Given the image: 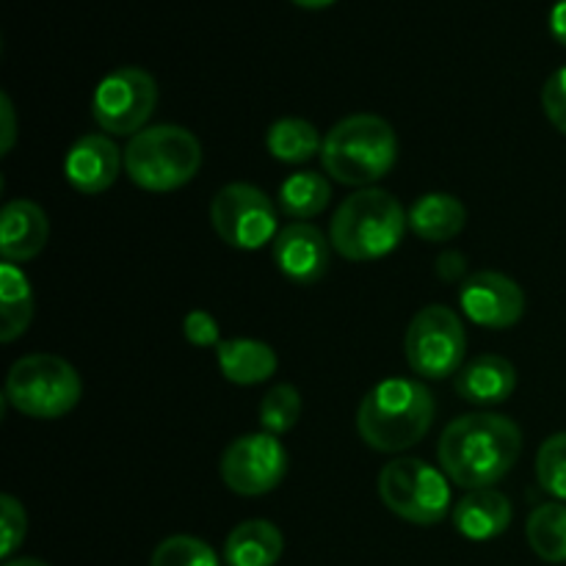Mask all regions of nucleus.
Returning <instances> with one entry per match:
<instances>
[{"instance_id": "obj_34", "label": "nucleus", "mask_w": 566, "mask_h": 566, "mask_svg": "<svg viewBox=\"0 0 566 566\" xmlns=\"http://www.w3.org/2000/svg\"><path fill=\"white\" fill-rule=\"evenodd\" d=\"M291 3H296L298 9L321 11V9H329V6H332V3H337V0H291Z\"/></svg>"}, {"instance_id": "obj_3", "label": "nucleus", "mask_w": 566, "mask_h": 566, "mask_svg": "<svg viewBox=\"0 0 566 566\" xmlns=\"http://www.w3.org/2000/svg\"><path fill=\"white\" fill-rule=\"evenodd\" d=\"M409 227L401 202L385 188H359L340 202L332 219L329 241L340 258L370 263L396 252Z\"/></svg>"}, {"instance_id": "obj_17", "label": "nucleus", "mask_w": 566, "mask_h": 566, "mask_svg": "<svg viewBox=\"0 0 566 566\" xmlns=\"http://www.w3.org/2000/svg\"><path fill=\"white\" fill-rule=\"evenodd\" d=\"M453 525L470 542L497 539L512 525V501L495 486L490 490H470L453 506Z\"/></svg>"}, {"instance_id": "obj_8", "label": "nucleus", "mask_w": 566, "mask_h": 566, "mask_svg": "<svg viewBox=\"0 0 566 566\" xmlns=\"http://www.w3.org/2000/svg\"><path fill=\"white\" fill-rule=\"evenodd\" d=\"M403 352H407L409 368L420 379L457 376L464 365V352H468L462 318L451 307L429 304L409 324Z\"/></svg>"}, {"instance_id": "obj_11", "label": "nucleus", "mask_w": 566, "mask_h": 566, "mask_svg": "<svg viewBox=\"0 0 566 566\" xmlns=\"http://www.w3.org/2000/svg\"><path fill=\"white\" fill-rule=\"evenodd\" d=\"M287 464L291 459H287L280 437L258 431V434L238 437L224 448L219 473L235 495L260 497L282 484V479L287 475Z\"/></svg>"}, {"instance_id": "obj_7", "label": "nucleus", "mask_w": 566, "mask_h": 566, "mask_svg": "<svg viewBox=\"0 0 566 566\" xmlns=\"http://www.w3.org/2000/svg\"><path fill=\"white\" fill-rule=\"evenodd\" d=\"M448 481H451L448 475H442L423 459H396L381 468L379 495L396 517L429 528V525L442 523L451 512Z\"/></svg>"}, {"instance_id": "obj_30", "label": "nucleus", "mask_w": 566, "mask_h": 566, "mask_svg": "<svg viewBox=\"0 0 566 566\" xmlns=\"http://www.w3.org/2000/svg\"><path fill=\"white\" fill-rule=\"evenodd\" d=\"M182 332H186V340L191 346L199 348H216L221 343L219 321L213 318L205 310H193V313L186 315V324H182Z\"/></svg>"}, {"instance_id": "obj_5", "label": "nucleus", "mask_w": 566, "mask_h": 566, "mask_svg": "<svg viewBox=\"0 0 566 566\" xmlns=\"http://www.w3.org/2000/svg\"><path fill=\"white\" fill-rule=\"evenodd\" d=\"M202 166V144L180 125L144 127L127 142L125 171L149 193H169L188 186Z\"/></svg>"}, {"instance_id": "obj_9", "label": "nucleus", "mask_w": 566, "mask_h": 566, "mask_svg": "<svg viewBox=\"0 0 566 566\" xmlns=\"http://www.w3.org/2000/svg\"><path fill=\"white\" fill-rule=\"evenodd\" d=\"M158 105V83L142 66H122L94 88L92 116L108 136H136Z\"/></svg>"}, {"instance_id": "obj_1", "label": "nucleus", "mask_w": 566, "mask_h": 566, "mask_svg": "<svg viewBox=\"0 0 566 566\" xmlns=\"http://www.w3.org/2000/svg\"><path fill=\"white\" fill-rule=\"evenodd\" d=\"M523 453V431L503 415L473 412L451 420L437 446L442 473L462 490H490Z\"/></svg>"}, {"instance_id": "obj_4", "label": "nucleus", "mask_w": 566, "mask_h": 566, "mask_svg": "<svg viewBox=\"0 0 566 566\" xmlns=\"http://www.w3.org/2000/svg\"><path fill=\"white\" fill-rule=\"evenodd\" d=\"M326 175L343 186L370 188L387 177L398 160V136L392 125L374 114H354L337 122L321 147Z\"/></svg>"}, {"instance_id": "obj_16", "label": "nucleus", "mask_w": 566, "mask_h": 566, "mask_svg": "<svg viewBox=\"0 0 566 566\" xmlns=\"http://www.w3.org/2000/svg\"><path fill=\"white\" fill-rule=\"evenodd\" d=\"M453 387L464 401L492 407V403H503L512 398L514 387H517V370L506 357L481 354V357L462 365V370L453 379Z\"/></svg>"}, {"instance_id": "obj_29", "label": "nucleus", "mask_w": 566, "mask_h": 566, "mask_svg": "<svg viewBox=\"0 0 566 566\" xmlns=\"http://www.w3.org/2000/svg\"><path fill=\"white\" fill-rule=\"evenodd\" d=\"M542 108L551 125L566 136V66L553 72L542 88Z\"/></svg>"}, {"instance_id": "obj_31", "label": "nucleus", "mask_w": 566, "mask_h": 566, "mask_svg": "<svg viewBox=\"0 0 566 566\" xmlns=\"http://www.w3.org/2000/svg\"><path fill=\"white\" fill-rule=\"evenodd\" d=\"M464 271H468V258H464L462 252L448 249V252H442L440 258H437V276H440V280L462 282Z\"/></svg>"}, {"instance_id": "obj_18", "label": "nucleus", "mask_w": 566, "mask_h": 566, "mask_svg": "<svg viewBox=\"0 0 566 566\" xmlns=\"http://www.w3.org/2000/svg\"><path fill=\"white\" fill-rule=\"evenodd\" d=\"M221 376L232 385L252 387L263 385L265 379L276 374V354L269 343L252 340V337H232L216 346Z\"/></svg>"}, {"instance_id": "obj_13", "label": "nucleus", "mask_w": 566, "mask_h": 566, "mask_svg": "<svg viewBox=\"0 0 566 566\" xmlns=\"http://www.w3.org/2000/svg\"><path fill=\"white\" fill-rule=\"evenodd\" d=\"M274 263L293 285H315L329 271V238L310 221H293L274 238Z\"/></svg>"}, {"instance_id": "obj_32", "label": "nucleus", "mask_w": 566, "mask_h": 566, "mask_svg": "<svg viewBox=\"0 0 566 566\" xmlns=\"http://www.w3.org/2000/svg\"><path fill=\"white\" fill-rule=\"evenodd\" d=\"M0 119H3V144H0V149H3V155H9L11 147H14V138H17L14 105H11L9 94H0Z\"/></svg>"}, {"instance_id": "obj_12", "label": "nucleus", "mask_w": 566, "mask_h": 566, "mask_svg": "<svg viewBox=\"0 0 566 566\" xmlns=\"http://www.w3.org/2000/svg\"><path fill=\"white\" fill-rule=\"evenodd\" d=\"M459 307L475 326L509 329L525 315V293L501 271H479L459 287Z\"/></svg>"}, {"instance_id": "obj_22", "label": "nucleus", "mask_w": 566, "mask_h": 566, "mask_svg": "<svg viewBox=\"0 0 566 566\" xmlns=\"http://www.w3.org/2000/svg\"><path fill=\"white\" fill-rule=\"evenodd\" d=\"M265 147L282 164H307L310 158L321 155L318 130L313 122L298 119V116H285V119L274 122L265 133Z\"/></svg>"}, {"instance_id": "obj_10", "label": "nucleus", "mask_w": 566, "mask_h": 566, "mask_svg": "<svg viewBox=\"0 0 566 566\" xmlns=\"http://www.w3.org/2000/svg\"><path fill=\"white\" fill-rule=\"evenodd\" d=\"M210 221L216 235L241 252H258L280 235L274 202L249 182H230L221 188L210 205Z\"/></svg>"}, {"instance_id": "obj_20", "label": "nucleus", "mask_w": 566, "mask_h": 566, "mask_svg": "<svg viewBox=\"0 0 566 566\" xmlns=\"http://www.w3.org/2000/svg\"><path fill=\"white\" fill-rule=\"evenodd\" d=\"M407 216L409 230L429 243L453 241L468 227V208L453 193H426Z\"/></svg>"}, {"instance_id": "obj_2", "label": "nucleus", "mask_w": 566, "mask_h": 566, "mask_svg": "<svg viewBox=\"0 0 566 566\" xmlns=\"http://www.w3.org/2000/svg\"><path fill=\"white\" fill-rule=\"evenodd\" d=\"M434 423V396L418 379H385L365 392L357 431L379 453H401L418 446Z\"/></svg>"}, {"instance_id": "obj_21", "label": "nucleus", "mask_w": 566, "mask_h": 566, "mask_svg": "<svg viewBox=\"0 0 566 566\" xmlns=\"http://www.w3.org/2000/svg\"><path fill=\"white\" fill-rule=\"evenodd\" d=\"M33 321L31 282L17 263L0 265V340L14 343Z\"/></svg>"}, {"instance_id": "obj_15", "label": "nucleus", "mask_w": 566, "mask_h": 566, "mask_svg": "<svg viewBox=\"0 0 566 566\" xmlns=\"http://www.w3.org/2000/svg\"><path fill=\"white\" fill-rule=\"evenodd\" d=\"M48 213L31 199H14L0 213V254L6 263H28L48 247Z\"/></svg>"}, {"instance_id": "obj_35", "label": "nucleus", "mask_w": 566, "mask_h": 566, "mask_svg": "<svg viewBox=\"0 0 566 566\" xmlns=\"http://www.w3.org/2000/svg\"><path fill=\"white\" fill-rule=\"evenodd\" d=\"M6 566H50V564L39 562V558H17V562H6Z\"/></svg>"}, {"instance_id": "obj_14", "label": "nucleus", "mask_w": 566, "mask_h": 566, "mask_svg": "<svg viewBox=\"0 0 566 566\" xmlns=\"http://www.w3.org/2000/svg\"><path fill=\"white\" fill-rule=\"evenodd\" d=\"M122 166H125V153H119L114 138L105 133H88L77 138L66 153L64 177L77 193L94 197L114 186Z\"/></svg>"}, {"instance_id": "obj_6", "label": "nucleus", "mask_w": 566, "mask_h": 566, "mask_svg": "<svg viewBox=\"0 0 566 566\" xmlns=\"http://www.w3.org/2000/svg\"><path fill=\"white\" fill-rule=\"evenodd\" d=\"M81 376L55 354H28L6 376V401L33 420H59L81 401Z\"/></svg>"}, {"instance_id": "obj_33", "label": "nucleus", "mask_w": 566, "mask_h": 566, "mask_svg": "<svg viewBox=\"0 0 566 566\" xmlns=\"http://www.w3.org/2000/svg\"><path fill=\"white\" fill-rule=\"evenodd\" d=\"M551 33L558 44L566 48V0H558L551 11Z\"/></svg>"}, {"instance_id": "obj_27", "label": "nucleus", "mask_w": 566, "mask_h": 566, "mask_svg": "<svg viewBox=\"0 0 566 566\" xmlns=\"http://www.w3.org/2000/svg\"><path fill=\"white\" fill-rule=\"evenodd\" d=\"M536 479L547 495L566 501V431L542 442L536 453Z\"/></svg>"}, {"instance_id": "obj_26", "label": "nucleus", "mask_w": 566, "mask_h": 566, "mask_svg": "<svg viewBox=\"0 0 566 566\" xmlns=\"http://www.w3.org/2000/svg\"><path fill=\"white\" fill-rule=\"evenodd\" d=\"M149 566H221L208 542L197 536H169L155 547Z\"/></svg>"}, {"instance_id": "obj_28", "label": "nucleus", "mask_w": 566, "mask_h": 566, "mask_svg": "<svg viewBox=\"0 0 566 566\" xmlns=\"http://www.w3.org/2000/svg\"><path fill=\"white\" fill-rule=\"evenodd\" d=\"M25 531H28V517L25 509L17 497L3 495L0 497V558H11L14 556L17 547L25 542Z\"/></svg>"}, {"instance_id": "obj_24", "label": "nucleus", "mask_w": 566, "mask_h": 566, "mask_svg": "<svg viewBox=\"0 0 566 566\" xmlns=\"http://www.w3.org/2000/svg\"><path fill=\"white\" fill-rule=\"evenodd\" d=\"M332 199V182L318 171H296L280 186V208L291 219H315Z\"/></svg>"}, {"instance_id": "obj_25", "label": "nucleus", "mask_w": 566, "mask_h": 566, "mask_svg": "<svg viewBox=\"0 0 566 566\" xmlns=\"http://www.w3.org/2000/svg\"><path fill=\"white\" fill-rule=\"evenodd\" d=\"M302 418V396L293 385H276L260 401V426L265 434L282 437Z\"/></svg>"}, {"instance_id": "obj_23", "label": "nucleus", "mask_w": 566, "mask_h": 566, "mask_svg": "<svg viewBox=\"0 0 566 566\" xmlns=\"http://www.w3.org/2000/svg\"><path fill=\"white\" fill-rule=\"evenodd\" d=\"M528 545L542 562L564 564L566 562V506L562 501L542 503L531 512L525 523Z\"/></svg>"}, {"instance_id": "obj_19", "label": "nucleus", "mask_w": 566, "mask_h": 566, "mask_svg": "<svg viewBox=\"0 0 566 566\" xmlns=\"http://www.w3.org/2000/svg\"><path fill=\"white\" fill-rule=\"evenodd\" d=\"M285 551L282 531L269 520H247L227 536V566H276Z\"/></svg>"}]
</instances>
